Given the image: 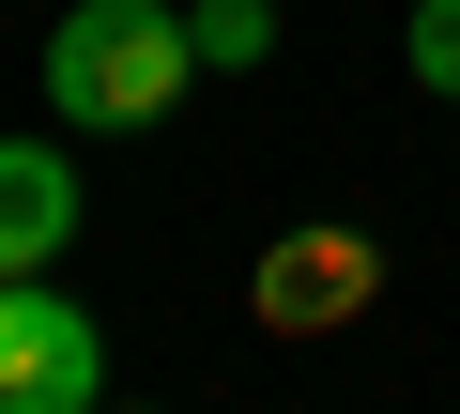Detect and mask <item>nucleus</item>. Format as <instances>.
I'll return each mask as SVG.
<instances>
[{
    "label": "nucleus",
    "mask_w": 460,
    "mask_h": 414,
    "mask_svg": "<svg viewBox=\"0 0 460 414\" xmlns=\"http://www.w3.org/2000/svg\"><path fill=\"white\" fill-rule=\"evenodd\" d=\"M184 92H199V47H184V16H154V0H77V16L47 31V108L77 138H138Z\"/></svg>",
    "instance_id": "obj_1"
},
{
    "label": "nucleus",
    "mask_w": 460,
    "mask_h": 414,
    "mask_svg": "<svg viewBox=\"0 0 460 414\" xmlns=\"http://www.w3.org/2000/svg\"><path fill=\"white\" fill-rule=\"evenodd\" d=\"M108 383V322L62 277H0V414H93Z\"/></svg>",
    "instance_id": "obj_2"
},
{
    "label": "nucleus",
    "mask_w": 460,
    "mask_h": 414,
    "mask_svg": "<svg viewBox=\"0 0 460 414\" xmlns=\"http://www.w3.org/2000/svg\"><path fill=\"white\" fill-rule=\"evenodd\" d=\"M368 292H384V246L368 231H277L246 261V322L261 338H338V322H368Z\"/></svg>",
    "instance_id": "obj_3"
},
{
    "label": "nucleus",
    "mask_w": 460,
    "mask_h": 414,
    "mask_svg": "<svg viewBox=\"0 0 460 414\" xmlns=\"http://www.w3.org/2000/svg\"><path fill=\"white\" fill-rule=\"evenodd\" d=\"M77 246V154L62 138H0V277H47Z\"/></svg>",
    "instance_id": "obj_4"
},
{
    "label": "nucleus",
    "mask_w": 460,
    "mask_h": 414,
    "mask_svg": "<svg viewBox=\"0 0 460 414\" xmlns=\"http://www.w3.org/2000/svg\"><path fill=\"white\" fill-rule=\"evenodd\" d=\"M184 47H199V77H261L277 62V0H184Z\"/></svg>",
    "instance_id": "obj_5"
},
{
    "label": "nucleus",
    "mask_w": 460,
    "mask_h": 414,
    "mask_svg": "<svg viewBox=\"0 0 460 414\" xmlns=\"http://www.w3.org/2000/svg\"><path fill=\"white\" fill-rule=\"evenodd\" d=\"M399 62H414V92H460V0H414Z\"/></svg>",
    "instance_id": "obj_6"
}]
</instances>
